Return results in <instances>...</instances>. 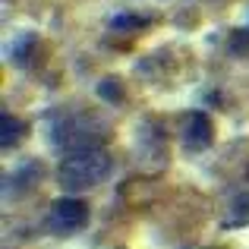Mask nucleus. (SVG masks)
I'll list each match as a JSON object with an SVG mask.
<instances>
[{
    "label": "nucleus",
    "mask_w": 249,
    "mask_h": 249,
    "mask_svg": "<svg viewBox=\"0 0 249 249\" xmlns=\"http://www.w3.org/2000/svg\"><path fill=\"white\" fill-rule=\"evenodd\" d=\"M249 224V193H240L231 199V208L224 214V227L237 231V227H246Z\"/></svg>",
    "instance_id": "nucleus-5"
},
{
    "label": "nucleus",
    "mask_w": 249,
    "mask_h": 249,
    "mask_svg": "<svg viewBox=\"0 0 249 249\" xmlns=\"http://www.w3.org/2000/svg\"><path fill=\"white\" fill-rule=\"evenodd\" d=\"M110 155L101 145L95 148H79V152H70L67 158L57 167V183L67 193H85V189H95L98 183L107 180L110 174Z\"/></svg>",
    "instance_id": "nucleus-1"
},
{
    "label": "nucleus",
    "mask_w": 249,
    "mask_h": 249,
    "mask_svg": "<svg viewBox=\"0 0 249 249\" xmlns=\"http://www.w3.org/2000/svg\"><path fill=\"white\" fill-rule=\"evenodd\" d=\"M104 129L101 126H89V117H79L76 123H63V126H57L54 139L60 142L63 148H70V152H79V148H95L104 142Z\"/></svg>",
    "instance_id": "nucleus-3"
},
{
    "label": "nucleus",
    "mask_w": 249,
    "mask_h": 249,
    "mask_svg": "<svg viewBox=\"0 0 249 249\" xmlns=\"http://www.w3.org/2000/svg\"><path fill=\"white\" fill-rule=\"evenodd\" d=\"M180 136H183V148H186V152H205L214 139V126H212V120H208V114L189 110V114L183 117Z\"/></svg>",
    "instance_id": "nucleus-4"
},
{
    "label": "nucleus",
    "mask_w": 249,
    "mask_h": 249,
    "mask_svg": "<svg viewBox=\"0 0 249 249\" xmlns=\"http://www.w3.org/2000/svg\"><path fill=\"white\" fill-rule=\"evenodd\" d=\"M22 136H25L22 120H16L13 114L0 117V145H3V148H16L19 142H22Z\"/></svg>",
    "instance_id": "nucleus-6"
},
{
    "label": "nucleus",
    "mask_w": 249,
    "mask_h": 249,
    "mask_svg": "<svg viewBox=\"0 0 249 249\" xmlns=\"http://www.w3.org/2000/svg\"><path fill=\"white\" fill-rule=\"evenodd\" d=\"M89 221V205L73 196H63L51 205V214H48V224L54 227L57 233H76L79 227H85Z\"/></svg>",
    "instance_id": "nucleus-2"
},
{
    "label": "nucleus",
    "mask_w": 249,
    "mask_h": 249,
    "mask_svg": "<svg viewBox=\"0 0 249 249\" xmlns=\"http://www.w3.org/2000/svg\"><path fill=\"white\" fill-rule=\"evenodd\" d=\"M98 95H101V98H114V104H120L123 91H120L117 82H101V85H98Z\"/></svg>",
    "instance_id": "nucleus-7"
},
{
    "label": "nucleus",
    "mask_w": 249,
    "mask_h": 249,
    "mask_svg": "<svg viewBox=\"0 0 249 249\" xmlns=\"http://www.w3.org/2000/svg\"><path fill=\"white\" fill-rule=\"evenodd\" d=\"M142 19L139 16H117L114 19V29H139Z\"/></svg>",
    "instance_id": "nucleus-8"
}]
</instances>
